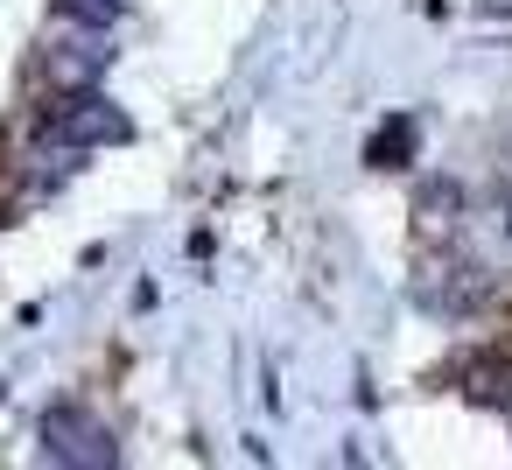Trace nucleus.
Wrapping results in <instances>:
<instances>
[{
    "instance_id": "1",
    "label": "nucleus",
    "mask_w": 512,
    "mask_h": 470,
    "mask_svg": "<svg viewBox=\"0 0 512 470\" xmlns=\"http://www.w3.org/2000/svg\"><path fill=\"white\" fill-rule=\"evenodd\" d=\"M43 43H50V50H43V71H50L57 92H85V85H99L106 64H113V36H106L99 22L71 15V8H57V22H50Z\"/></svg>"
},
{
    "instance_id": "2",
    "label": "nucleus",
    "mask_w": 512,
    "mask_h": 470,
    "mask_svg": "<svg viewBox=\"0 0 512 470\" xmlns=\"http://www.w3.org/2000/svg\"><path fill=\"white\" fill-rule=\"evenodd\" d=\"M36 435H43V456H50V463H71V470H113V463H120L113 428H106L92 407H78V400L50 407Z\"/></svg>"
},
{
    "instance_id": "3",
    "label": "nucleus",
    "mask_w": 512,
    "mask_h": 470,
    "mask_svg": "<svg viewBox=\"0 0 512 470\" xmlns=\"http://www.w3.org/2000/svg\"><path fill=\"white\" fill-rule=\"evenodd\" d=\"M50 141H71V148H120V141H134V120H127L99 85H85V92H64V106L50 113Z\"/></svg>"
},
{
    "instance_id": "4",
    "label": "nucleus",
    "mask_w": 512,
    "mask_h": 470,
    "mask_svg": "<svg viewBox=\"0 0 512 470\" xmlns=\"http://www.w3.org/2000/svg\"><path fill=\"white\" fill-rule=\"evenodd\" d=\"M407 155H414V120H386L372 134V148H365L372 169H407Z\"/></svg>"
},
{
    "instance_id": "5",
    "label": "nucleus",
    "mask_w": 512,
    "mask_h": 470,
    "mask_svg": "<svg viewBox=\"0 0 512 470\" xmlns=\"http://www.w3.org/2000/svg\"><path fill=\"white\" fill-rule=\"evenodd\" d=\"M71 15H85V22H99V29H113L120 22V0H64Z\"/></svg>"
},
{
    "instance_id": "6",
    "label": "nucleus",
    "mask_w": 512,
    "mask_h": 470,
    "mask_svg": "<svg viewBox=\"0 0 512 470\" xmlns=\"http://www.w3.org/2000/svg\"><path fill=\"white\" fill-rule=\"evenodd\" d=\"M505 239H512V197H505Z\"/></svg>"
}]
</instances>
